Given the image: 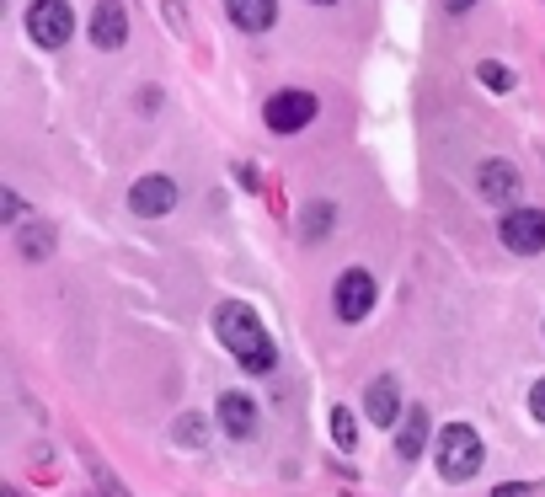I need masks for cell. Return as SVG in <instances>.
<instances>
[{
    "instance_id": "obj_1",
    "label": "cell",
    "mask_w": 545,
    "mask_h": 497,
    "mask_svg": "<svg viewBox=\"0 0 545 497\" xmlns=\"http://www.w3.org/2000/svg\"><path fill=\"white\" fill-rule=\"evenodd\" d=\"M214 337L236 353L246 375H268V369L278 364V348H273L268 326H262V316L252 305H241V300H220V305H214Z\"/></svg>"
},
{
    "instance_id": "obj_2",
    "label": "cell",
    "mask_w": 545,
    "mask_h": 497,
    "mask_svg": "<svg viewBox=\"0 0 545 497\" xmlns=\"http://www.w3.org/2000/svg\"><path fill=\"white\" fill-rule=\"evenodd\" d=\"M481 460H487V449H481L471 423H449L439 433V476L444 481H471L481 471Z\"/></svg>"
},
{
    "instance_id": "obj_3",
    "label": "cell",
    "mask_w": 545,
    "mask_h": 497,
    "mask_svg": "<svg viewBox=\"0 0 545 497\" xmlns=\"http://www.w3.org/2000/svg\"><path fill=\"white\" fill-rule=\"evenodd\" d=\"M27 33H33L38 49H65L70 33H75L70 0H33V6H27Z\"/></svg>"
},
{
    "instance_id": "obj_4",
    "label": "cell",
    "mask_w": 545,
    "mask_h": 497,
    "mask_svg": "<svg viewBox=\"0 0 545 497\" xmlns=\"http://www.w3.org/2000/svg\"><path fill=\"white\" fill-rule=\"evenodd\" d=\"M497 236H503L508 252H524V257L545 252V209H508Z\"/></svg>"
},
{
    "instance_id": "obj_5",
    "label": "cell",
    "mask_w": 545,
    "mask_h": 497,
    "mask_svg": "<svg viewBox=\"0 0 545 497\" xmlns=\"http://www.w3.org/2000/svg\"><path fill=\"white\" fill-rule=\"evenodd\" d=\"M262 118H268L273 134H300L310 118H316V97L310 91H278V97H268V107H262Z\"/></svg>"
},
{
    "instance_id": "obj_6",
    "label": "cell",
    "mask_w": 545,
    "mask_h": 497,
    "mask_svg": "<svg viewBox=\"0 0 545 497\" xmlns=\"http://www.w3.org/2000/svg\"><path fill=\"white\" fill-rule=\"evenodd\" d=\"M375 278H369L364 268H348L337 278V294H332V305H337V316L342 321H364L369 310H375Z\"/></svg>"
},
{
    "instance_id": "obj_7",
    "label": "cell",
    "mask_w": 545,
    "mask_h": 497,
    "mask_svg": "<svg viewBox=\"0 0 545 497\" xmlns=\"http://www.w3.org/2000/svg\"><path fill=\"white\" fill-rule=\"evenodd\" d=\"M171 204H177V182H171V177H139L129 188V209L139 214V220L171 214Z\"/></svg>"
},
{
    "instance_id": "obj_8",
    "label": "cell",
    "mask_w": 545,
    "mask_h": 497,
    "mask_svg": "<svg viewBox=\"0 0 545 497\" xmlns=\"http://www.w3.org/2000/svg\"><path fill=\"white\" fill-rule=\"evenodd\" d=\"M519 172H513V161H481V172H476V193L487 198V204H513L519 198Z\"/></svg>"
},
{
    "instance_id": "obj_9",
    "label": "cell",
    "mask_w": 545,
    "mask_h": 497,
    "mask_svg": "<svg viewBox=\"0 0 545 497\" xmlns=\"http://www.w3.org/2000/svg\"><path fill=\"white\" fill-rule=\"evenodd\" d=\"M364 412H369V423H380V428H401V385L391 375H380L375 385L364 391Z\"/></svg>"
},
{
    "instance_id": "obj_10",
    "label": "cell",
    "mask_w": 545,
    "mask_h": 497,
    "mask_svg": "<svg viewBox=\"0 0 545 497\" xmlns=\"http://www.w3.org/2000/svg\"><path fill=\"white\" fill-rule=\"evenodd\" d=\"M91 43H97V49H123V43H129V11H123L118 0H102V6L91 11Z\"/></svg>"
},
{
    "instance_id": "obj_11",
    "label": "cell",
    "mask_w": 545,
    "mask_h": 497,
    "mask_svg": "<svg viewBox=\"0 0 545 497\" xmlns=\"http://www.w3.org/2000/svg\"><path fill=\"white\" fill-rule=\"evenodd\" d=\"M220 428L230 433V439H257V407H252V396L225 391L220 396Z\"/></svg>"
},
{
    "instance_id": "obj_12",
    "label": "cell",
    "mask_w": 545,
    "mask_h": 497,
    "mask_svg": "<svg viewBox=\"0 0 545 497\" xmlns=\"http://www.w3.org/2000/svg\"><path fill=\"white\" fill-rule=\"evenodd\" d=\"M428 407H407V417H401V428H396V455L401 460H417L428 449Z\"/></svg>"
},
{
    "instance_id": "obj_13",
    "label": "cell",
    "mask_w": 545,
    "mask_h": 497,
    "mask_svg": "<svg viewBox=\"0 0 545 497\" xmlns=\"http://www.w3.org/2000/svg\"><path fill=\"white\" fill-rule=\"evenodd\" d=\"M230 22L241 27V33H268V27L278 22V6L273 0H225Z\"/></svg>"
},
{
    "instance_id": "obj_14",
    "label": "cell",
    "mask_w": 545,
    "mask_h": 497,
    "mask_svg": "<svg viewBox=\"0 0 545 497\" xmlns=\"http://www.w3.org/2000/svg\"><path fill=\"white\" fill-rule=\"evenodd\" d=\"M332 220H337V209L326 204V198H316V204H305V214H300V241H321L326 230H332Z\"/></svg>"
},
{
    "instance_id": "obj_15",
    "label": "cell",
    "mask_w": 545,
    "mask_h": 497,
    "mask_svg": "<svg viewBox=\"0 0 545 497\" xmlns=\"http://www.w3.org/2000/svg\"><path fill=\"white\" fill-rule=\"evenodd\" d=\"M171 444H188V449L209 444V417L204 412H182L177 423H171Z\"/></svg>"
},
{
    "instance_id": "obj_16",
    "label": "cell",
    "mask_w": 545,
    "mask_h": 497,
    "mask_svg": "<svg viewBox=\"0 0 545 497\" xmlns=\"http://www.w3.org/2000/svg\"><path fill=\"white\" fill-rule=\"evenodd\" d=\"M17 246H22V257H27V262H38V257H49V252H54V230H49V225H27L22 236H17Z\"/></svg>"
},
{
    "instance_id": "obj_17",
    "label": "cell",
    "mask_w": 545,
    "mask_h": 497,
    "mask_svg": "<svg viewBox=\"0 0 545 497\" xmlns=\"http://www.w3.org/2000/svg\"><path fill=\"white\" fill-rule=\"evenodd\" d=\"M86 471H91V481H97V492L102 497H134L129 487H123V481L107 471V460H97V455H86Z\"/></svg>"
},
{
    "instance_id": "obj_18",
    "label": "cell",
    "mask_w": 545,
    "mask_h": 497,
    "mask_svg": "<svg viewBox=\"0 0 545 497\" xmlns=\"http://www.w3.org/2000/svg\"><path fill=\"white\" fill-rule=\"evenodd\" d=\"M332 439H337V449H353L358 444V423H353L348 407H332Z\"/></svg>"
},
{
    "instance_id": "obj_19",
    "label": "cell",
    "mask_w": 545,
    "mask_h": 497,
    "mask_svg": "<svg viewBox=\"0 0 545 497\" xmlns=\"http://www.w3.org/2000/svg\"><path fill=\"white\" fill-rule=\"evenodd\" d=\"M476 75H481V86H487V91H508V86H513L508 65H497V59H481V65H476Z\"/></svg>"
},
{
    "instance_id": "obj_20",
    "label": "cell",
    "mask_w": 545,
    "mask_h": 497,
    "mask_svg": "<svg viewBox=\"0 0 545 497\" xmlns=\"http://www.w3.org/2000/svg\"><path fill=\"white\" fill-rule=\"evenodd\" d=\"M529 412H535V423H545V380H535V391H529Z\"/></svg>"
},
{
    "instance_id": "obj_21",
    "label": "cell",
    "mask_w": 545,
    "mask_h": 497,
    "mask_svg": "<svg viewBox=\"0 0 545 497\" xmlns=\"http://www.w3.org/2000/svg\"><path fill=\"white\" fill-rule=\"evenodd\" d=\"M0 214H6V220H22V198L17 193H0Z\"/></svg>"
},
{
    "instance_id": "obj_22",
    "label": "cell",
    "mask_w": 545,
    "mask_h": 497,
    "mask_svg": "<svg viewBox=\"0 0 545 497\" xmlns=\"http://www.w3.org/2000/svg\"><path fill=\"white\" fill-rule=\"evenodd\" d=\"M529 492H535V487H513V481H508V487H497V497H529Z\"/></svg>"
},
{
    "instance_id": "obj_23",
    "label": "cell",
    "mask_w": 545,
    "mask_h": 497,
    "mask_svg": "<svg viewBox=\"0 0 545 497\" xmlns=\"http://www.w3.org/2000/svg\"><path fill=\"white\" fill-rule=\"evenodd\" d=\"M444 6H449V11H455V17H460V11H471L476 0H444Z\"/></svg>"
},
{
    "instance_id": "obj_24",
    "label": "cell",
    "mask_w": 545,
    "mask_h": 497,
    "mask_svg": "<svg viewBox=\"0 0 545 497\" xmlns=\"http://www.w3.org/2000/svg\"><path fill=\"white\" fill-rule=\"evenodd\" d=\"M0 497H22V492L17 487H0Z\"/></svg>"
},
{
    "instance_id": "obj_25",
    "label": "cell",
    "mask_w": 545,
    "mask_h": 497,
    "mask_svg": "<svg viewBox=\"0 0 545 497\" xmlns=\"http://www.w3.org/2000/svg\"><path fill=\"white\" fill-rule=\"evenodd\" d=\"M316 6H337V0H316Z\"/></svg>"
}]
</instances>
